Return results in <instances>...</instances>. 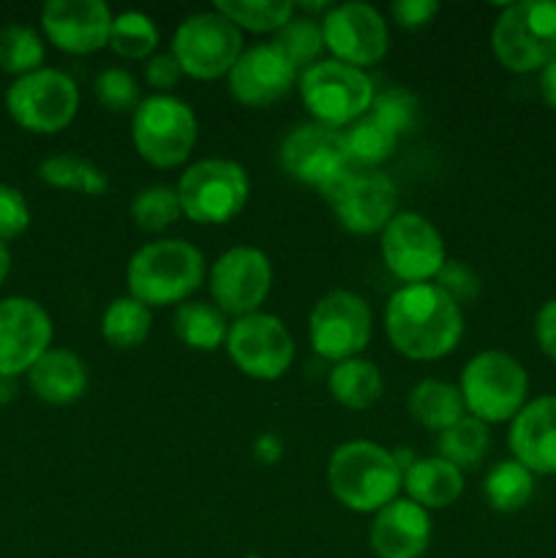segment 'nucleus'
Masks as SVG:
<instances>
[{"mask_svg":"<svg viewBox=\"0 0 556 558\" xmlns=\"http://www.w3.org/2000/svg\"><path fill=\"white\" fill-rule=\"evenodd\" d=\"M385 327L398 354L420 363L439 360L461 341V305L452 303L436 283H409L387 303Z\"/></svg>","mask_w":556,"mask_h":558,"instance_id":"obj_1","label":"nucleus"},{"mask_svg":"<svg viewBox=\"0 0 556 558\" xmlns=\"http://www.w3.org/2000/svg\"><path fill=\"white\" fill-rule=\"evenodd\" d=\"M125 281L131 298L147 308L185 303L205 281V256L185 240L147 243L131 256Z\"/></svg>","mask_w":556,"mask_h":558,"instance_id":"obj_2","label":"nucleus"},{"mask_svg":"<svg viewBox=\"0 0 556 558\" xmlns=\"http://www.w3.org/2000/svg\"><path fill=\"white\" fill-rule=\"evenodd\" d=\"M327 483L333 496L352 512H379L396 501L403 474L385 447L374 441H347L330 456Z\"/></svg>","mask_w":556,"mask_h":558,"instance_id":"obj_3","label":"nucleus"},{"mask_svg":"<svg viewBox=\"0 0 556 558\" xmlns=\"http://www.w3.org/2000/svg\"><path fill=\"white\" fill-rule=\"evenodd\" d=\"M496 60L516 74L545 69L556 58V0L510 3L491 31Z\"/></svg>","mask_w":556,"mask_h":558,"instance_id":"obj_4","label":"nucleus"},{"mask_svg":"<svg viewBox=\"0 0 556 558\" xmlns=\"http://www.w3.org/2000/svg\"><path fill=\"white\" fill-rule=\"evenodd\" d=\"M300 96L316 123L341 129L365 118L374 101V82L363 69L341 60H316L300 76Z\"/></svg>","mask_w":556,"mask_h":558,"instance_id":"obj_5","label":"nucleus"},{"mask_svg":"<svg viewBox=\"0 0 556 558\" xmlns=\"http://www.w3.org/2000/svg\"><path fill=\"white\" fill-rule=\"evenodd\" d=\"M529 379L516 357L505 352H480L461 374V398L480 423H505L523 409Z\"/></svg>","mask_w":556,"mask_h":558,"instance_id":"obj_6","label":"nucleus"},{"mask_svg":"<svg viewBox=\"0 0 556 558\" xmlns=\"http://www.w3.org/2000/svg\"><path fill=\"white\" fill-rule=\"evenodd\" d=\"M251 194L249 172L227 158L191 163L178 183L180 210L194 223H227L245 207Z\"/></svg>","mask_w":556,"mask_h":558,"instance_id":"obj_7","label":"nucleus"},{"mask_svg":"<svg viewBox=\"0 0 556 558\" xmlns=\"http://www.w3.org/2000/svg\"><path fill=\"white\" fill-rule=\"evenodd\" d=\"M196 131L194 109L167 93L145 98L131 120L136 153L158 169L183 163L194 150Z\"/></svg>","mask_w":556,"mask_h":558,"instance_id":"obj_8","label":"nucleus"},{"mask_svg":"<svg viewBox=\"0 0 556 558\" xmlns=\"http://www.w3.org/2000/svg\"><path fill=\"white\" fill-rule=\"evenodd\" d=\"M5 109L22 129L33 134H55L76 118L80 90L63 71L38 69L14 80L5 93Z\"/></svg>","mask_w":556,"mask_h":558,"instance_id":"obj_9","label":"nucleus"},{"mask_svg":"<svg viewBox=\"0 0 556 558\" xmlns=\"http://www.w3.org/2000/svg\"><path fill=\"white\" fill-rule=\"evenodd\" d=\"M172 54L183 74L194 80H218L229 74L243 54V36H240V27L216 9L202 11L183 20V25L178 27Z\"/></svg>","mask_w":556,"mask_h":558,"instance_id":"obj_10","label":"nucleus"},{"mask_svg":"<svg viewBox=\"0 0 556 558\" xmlns=\"http://www.w3.org/2000/svg\"><path fill=\"white\" fill-rule=\"evenodd\" d=\"M281 163L294 180L319 189L325 196L352 172L343 131L316 120L289 131L281 145Z\"/></svg>","mask_w":556,"mask_h":558,"instance_id":"obj_11","label":"nucleus"},{"mask_svg":"<svg viewBox=\"0 0 556 558\" xmlns=\"http://www.w3.org/2000/svg\"><path fill=\"white\" fill-rule=\"evenodd\" d=\"M382 259L385 267L409 287L436 278L447 262L439 229L420 213H396L382 229Z\"/></svg>","mask_w":556,"mask_h":558,"instance_id":"obj_12","label":"nucleus"},{"mask_svg":"<svg viewBox=\"0 0 556 558\" xmlns=\"http://www.w3.org/2000/svg\"><path fill=\"white\" fill-rule=\"evenodd\" d=\"M229 360L245 376L259 381H273L289 371L294 360L292 332L278 316L249 314L229 325L227 336Z\"/></svg>","mask_w":556,"mask_h":558,"instance_id":"obj_13","label":"nucleus"},{"mask_svg":"<svg viewBox=\"0 0 556 558\" xmlns=\"http://www.w3.org/2000/svg\"><path fill=\"white\" fill-rule=\"evenodd\" d=\"M311 347L319 357L343 363L368 347L371 311L354 292H330L316 303L309 319Z\"/></svg>","mask_w":556,"mask_h":558,"instance_id":"obj_14","label":"nucleus"},{"mask_svg":"<svg viewBox=\"0 0 556 558\" xmlns=\"http://www.w3.org/2000/svg\"><path fill=\"white\" fill-rule=\"evenodd\" d=\"M273 287L270 259L259 248L238 245L221 254L210 272V292L218 308L232 316H249L259 311Z\"/></svg>","mask_w":556,"mask_h":558,"instance_id":"obj_15","label":"nucleus"},{"mask_svg":"<svg viewBox=\"0 0 556 558\" xmlns=\"http://www.w3.org/2000/svg\"><path fill=\"white\" fill-rule=\"evenodd\" d=\"M322 38L336 60L354 69L379 63L390 47L385 16L365 3H343L327 11L322 20Z\"/></svg>","mask_w":556,"mask_h":558,"instance_id":"obj_16","label":"nucleus"},{"mask_svg":"<svg viewBox=\"0 0 556 558\" xmlns=\"http://www.w3.org/2000/svg\"><path fill=\"white\" fill-rule=\"evenodd\" d=\"M52 343V319L27 298L0 300V379L31 371Z\"/></svg>","mask_w":556,"mask_h":558,"instance_id":"obj_17","label":"nucleus"},{"mask_svg":"<svg viewBox=\"0 0 556 558\" xmlns=\"http://www.w3.org/2000/svg\"><path fill=\"white\" fill-rule=\"evenodd\" d=\"M336 213L338 223L352 234L382 232L396 218L398 191L382 172H349L325 196Z\"/></svg>","mask_w":556,"mask_h":558,"instance_id":"obj_18","label":"nucleus"},{"mask_svg":"<svg viewBox=\"0 0 556 558\" xmlns=\"http://www.w3.org/2000/svg\"><path fill=\"white\" fill-rule=\"evenodd\" d=\"M112 11L101 0H49L41 11L44 36L69 54H90L109 44Z\"/></svg>","mask_w":556,"mask_h":558,"instance_id":"obj_19","label":"nucleus"},{"mask_svg":"<svg viewBox=\"0 0 556 558\" xmlns=\"http://www.w3.org/2000/svg\"><path fill=\"white\" fill-rule=\"evenodd\" d=\"M298 80V69L276 44L245 49L229 71V93L245 107H270L287 96Z\"/></svg>","mask_w":556,"mask_h":558,"instance_id":"obj_20","label":"nucleus"},{"mask_svg":"<svg viewBox=\"0 0 556 558\" xmlns=\"http://www.w3.org/2000/svg\"><path fill=\"white\" fill-rule=\"evenodd\" d=\"M428 543V510L409 499L390 501L371 523V548L376 558H423Z\"/></svg>","mask_w":556,"mask_h":558,"instance_id":"obj_21","label":"nucleus"},{"mask_svg":"<svg viewBox=\"0 0 556 558\" xmlns=\"http://www.w3.org/2000/svg\"><path fill=\"white\" fill-rule=\"evenodd\" d=\"M510 450L532 474H556V396L537 398L512 417Z\"/></svg>","mask_w":556,"mask_h":558,"instance_id":"obj_22","label":"nucleus"},{"mask_svg":"<svg viewBox=\"0 0 556 558\" xmlns=\"http://www.w3.org/2000/svg\"><path fill=\"white\" fill-rule=\"evenodd\" d=\"M31 390L41 401L63 407L74 403L76 398L85 396L87 390V371L85 363L69 349H49L31 371H27Z\"/></svg>","mask_w":556,"mask_h":558,"instance_id":"obj_23","label":"nucleus"},{"mask_svg":"<svg viewBox=\"0 0 556 558\" xmlns=\"http://www.w3.org/2000/svg\"><path fill=\"white\" fill-rule=\"evenodd\" d=\"M403 488H407L409 501L423 510H442L461 499L463 474L445 458H423L403 472Z\"/></svg>","mask_w":556,"mask_h":558,"instance_id":"obj_24","label":"nucleus"},{"mask_svg":"<svg viewBox=\"0 0 556 558\" xmlns=\"http://www.w3.org/2000/svg\"><path fill=\"white\" fill-rule=\"evenodd\" d=\"M461 390L439 379H423L409 392V414L428 430H447L463 417Z\"/></svg>","mask_w":556,"mask_h":558,"instance_id":"obj_25","label":"nucleus"},{"mask_svg":"<svg viewBox=\"0 0 556 558\" xmlns=\"http://www.w3.org/2000/svg\"><path fill=\"white\" fill-rule=\"evenodd\" d=\"M330 392L343 409H368L382 396V374L374 363L363 357L343 360L330 371Z\"/></svg>","mask_w":556,"mask_h":558,"instance_id":"obj_26","label":"nucleus"},{"mask_svg":"<svg viewBox=\"0 0 556 558\" xmlns=\"http://www.w3.org/2000/svg\"><path fill=\"white\" fill-rule=\"evenodd\" d=\"M174 332L189 349L213 352L221 343H227L229 325L227 314L218 305L210 303H183L174 314Z\"/></svg>","mask_w":556,"mask_h":558,"instance_id":"obj_27","label":"nucleus"},{"mask_svg":"<svg viewBox=\"0 0 556 558\" xmlns=\"http://www.w3.org/2000/svg\"><path fill=\"white\" fill-rule=\"evenodd\" d=\"M153 316L147 305L134 298H118L107 305L101 316V336L114 349H134L150 336Z\"/></svg>","mask_w":556,"mask_h":558,"instance_id":"obj_28","label":"nucleus"},{"mask_svg":"<svg viewBox=\"0 0 556 558\" xmlns=\"http://www.w3.org/2000/svg\"><path fill=\"white\" fill-rule=\"evenodd\" d=\"M38 178L52 189H69L82 191L87 196H98L107 191V174L87 158L74 156V153H63V156H52L38 167Z\"/></svg>","mask_w":556,"mask_h":558,"instance_id":"obj_29","label":"nucleus"},{"mask_svg":"<svg viewBox=\"0 0 556 558\" xmlns=\"http://www.w3.org/2000/svg\"><path fill=\"white\" fill-rule=\"evenodd\" d=\"M534 494V474L518 461H501L485 480V499L494 510L516 512L529 505Z\"/></svg>","mask_w":556,"mask_h":558,"instance_id":"obj_30","label":"nucleus"},{"mask_svg":"<svg viewBox=\"0 0 556 558\" xmlns=\"http://www.w3.org/2000/svg\"><path fill=\"white\" fill-rule=\"evenodd\" d=\"M213 9L227 16L232 25L254 33L281 31L294 14V3L287 0H218Z\"/></svg>","mask_w":556,"mask_h":558,"instance_id":"obj_31","label":"nucleus"},{"mask_svg":"<svg viewBox=\"0 0 556 558\" xmlns=\"http://www.w3.org/2000/svg\"><path fill=\"white\" fill-rule=\"evenodd\" d=\"M488 428L485 423L469 417H461L456 425H450L447 430H442L439 436V452L447 463L458 469H472L488 452Z\"/></svg>","mask_w":556,"mask_h":558,"instance_id":"obj_32","label":"nucleus"},{"mask_svg":"<svg viewBox=\"0 0 556 558\" xmlns=\"http://www.w3.org/2000/svg\"><path fill=\"white\" fill-rule=\"evenodd\" d=\"M44 41L33 27L9 25L0 31V69L16 80L41 69Z\"/></svg>","mask_w":556,"mask_h":558,"instance_id":"obj_33","label":"nucleus"},{"mask_svg":"<svg viewBox=\"0 0 556 558\" xmlns=\"http://www.w3.org/2000/svg\"><path fill=\"white\" fill-rule=\"evenodd\" d=\"M343 142H347L349 161L360 163V167H379L396 153L398 136H392L390 131L382 129L365 114L358 123H352V129L343 131Z\"/></svg>","mask_w":556,"mask_h":558,"instance_id":"obj_34","label":"nucleus"},{"mask_svg":"<svg viewBox=\"0 0 556 558\" xmlns=\"http://www.w3.org/2000/svg\"><path fill=\"white\" fill-rule=\"evenodd\" d=\"M158 27L156 22L140 11H125L112 20V33H109V47L125 60H142L156 49Z\"/></svg>","mask_w":556,"mask_h":558,"instance_id":"obj_35","label":"nucleus"},{"mask_svg":"<svg viewBox=\"0 0 556 558\" xmlns=\"http://www.w3.org/2000/svg\"><path fill=\"white\" fill-rule=\"evenodd\" d=\"M131 216H134V223L142 232H164L183 216L178 189H169V185L142 189L131 202Z\"/></svg>","mask_w":556,"mask_h":558,"instance_id":"obj_36","label":"nucleus"},{"mask_svg":"<svg viewBox=\"0 0 556 558\" xmlns=\"http://www.w3.org/2000/svg\"><path fill=\"white\" fill-rule=\"evenodd\" d=\"M418 112H420V104L412 93L403 90V87H387V90L374 93L368 118L374 120V123H379L382 129L390 131L392 136H401L414 129V123H418Z\"/></svg>","mask_w":556,"mask_h":558,"instance_id":"obj_37","label":"nucleus"},{"mask_svg":"<svg viewBox=\"0 0 556 558\" xmlns=\"http://www.w3.org/2000/svg\"><path fill=\"white\" fill-rule=\"evenodd\" d=\"M278 49L287 54L289 60L294 63V69L300 65H314L319 52L325 49V38H322V25L311 16H300V20H289L287 25L278 31L276 41Z\"/></svg>","mask_w":556,"mask_h":558,"instance_id":"obj_38","label":"nucleus"},{"mask_svg":"<svg viewBox=\"0 0 556 558\" xmlns=\"http://www.w3.org/2000/svg\"><path fill=\"white\" fill-rule=\"evenodd\" d=\"M96 101L109 112H136L142 104L134 76L123 69H107L96 76Z\"/></svg>","mask_w":556,"mask_h":558,"instance_id":"obj_39","label":"nucleus"},{"mask_svg":"<svg viewBox=\"0 0 556 558\" xmlns=\"http://www.w3.org/2000/svg\"><path fill=\"white\" fill-rule=\"evenodd\" d=\"M436 287L452 300V303H472L480 294V276L469 265L458 259H447L436 272Z\"/></svg>","mask_w":556,"mask_h":558,"instance_id":"obj_40","label":"nucleus"},{"mask_svg":"<svg viewBox=\"0 0 556 558\" xmlns=\"http://www.w3.org/2000/svg\"><path fill=\"white\" fill-rule=\"evenodd\" d=\"M27 227H31V207L25 196L0 183V243L20 238Z\"/></svg>","mask_w":556,"mask_h":558,"instance_id":"obj_41","label":"nucleus"},{"mask_svg":"<svg viewBox=\"0 0 556 558\" xmlns=\"http://www.w3.org/2000/svg\"><path fill=\"white\" fill-rule=\"evenodd\" d=\"M436 11H439V3H434V0H398V3H392V16H396L398 25L412 27V31L428 25Z\"/></svg>","mask_w":556,"mask_h":558,"instance_id":"obj_42","label":"nucleus"},{"mask_svg":"<svg viewBox=\"0 0 556 558\" xmlns=\"http://www.w3.org/2000/svg\"><path fill=\"white\" fill-rule=\"evenodd\" d=\"M145 76L147 82H150L156 90H169V87H174L180 82V76H183V69H180V63L174 60V54H156V58H150V63H147L145 69Z\"/></svg>","mask_w":556,"mask_h":558,"instance_id":"obj_43","label":"nucleus"},{"mask_svg":"<svg viewBox=\"0 0 556 558\" xmlns=\"http://www.w3.org/2000/svg\"><path fill=\"white\" fill-rule=\"evenodd\" d=\"M534 332H537V343L551 360H556V300L540 308L537 322H534Z\"/></svg>","mask_w":556,"mask_h":558,"instance_id":"obj_44","label":"nucleus"},{"mask_svg":"<svg viewBox=\"0 0 556 558\" xmlns=\"http://www.w3.org/2000/svg\"><path fill=\"white\" fill-rule=\"evenodd\" d=\"M540 90H543V98L556 109V58L540 71Z\"/></svg>","mask_w":556,"mask_h":558,"instance_id":"obj_45","label":"nucleus"},{"mask_svg":"<svg viewBox=\"0 0 556 558\" xmlns=\"http://www.w3.org/2000/svg\"><path fill=\"white\" fill-rule=\"evenodd\" d=\"M9 267H11L9 248H5V243H0V283H3L5 276H9Z\"/></svg>","mask_w":556,"mask_h":558,"instance_id":"obj_46","label":"nucleus"}]
</instances>
